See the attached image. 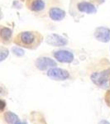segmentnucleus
I'll return each mask as SVG.
<instances>
[{
    "instance_id": "obj_12",
    "label": "nucleus",
    "mask_w": 110,
    "mask_h": 124,
    "mask_svg": "<svg viewBox=\"0 0 110 124\" xmlns=\"http://www.w3.org/2000/svg\"><path fill=\"white\" fill-rule=\"evenodd\" d=\"M0 34H1V38L3 41H8L11 39L13 32H12L11 29L8 28V27H2Z\"/></svg>"
},
{
    "instance_id": "obj_17",
    "label": "nucleus",
    "mask_w": 110,
    "mask_h": 124,
    "mask_svg": "<svg viewBox=\"0 0 110 124\" xmlns=\"http://www.w3.org/2000/svg\"><path fill=\"white\" fill-rule=\"evenodd\" d=\"M2 103H3V106H2V108H1V109H2V111H3V108H4V107H5V106H4V105H5V103H4V102H3V100H2Z\"/></svg>"
},
{
    "instance_id": "obj_8",
    "label": "nucleus",
    "mask_w": 110,
    "mask_h": 124,
    "mask_svg": "<svg viewBox=\"0 0 110 124\" xmlns=\"http://www.w3.org/2000/svg\"><path fill=\"white\" fill-rule=\"evenodd\" d=\"M78 9L82 13H85L88 14H93L97 12L94 5L90 3H87V2H82V3H78Z\"/></svg>"
},
{
    "instance_id": "obj_2",
    "label": "nucleus",
    "mask_w": 110,
    "mask_h": 124,
    "mask_svg": "<svg viewBox=\"0 0 110 124\" xmlns=\"http://www.w3.org/2000/svg\"><path fill=\"white\" fill-rule=\"evenodd\" d=\"M91 80L98 86H105L110 78V69L101 72H95L91 75Z\"/></svg>"
},
{
    "instance_id": "obj_14",
    "label": "nucleus",
    "mask_w": 110,
    "mask_h": 124,
    "mask_svg": "<svg viewBox=\"0 0 110 124\" xmlns=\"http://www.w3.org/2000/svg\"><path fill=\"white\" fill-rule=\"evenodd\" d=\"M8 51L7 49H2L0 52V61H4L5 58L8 57Z\"/></svg>"
},
{
    "instance_id": "obj_6",
    "label": "nucleus",
    "mask_w": 110,
    "mask_h": 124,
    "mask_svg": "<svg viewBox=\"0 0 110 124\" xmlns=\"http://www.w3.org/2000/svg\"><path fill=\"white\" fill-rule=\"evenodd\" d=\"M95 38L102 42H108L110 41V29L104 27H98L94 31Z\"/></svg>"
},
{
    "instance_id": "obj_9",
    "label": "nucleus",
    "mask_w": 110,
    "mask_h": 124,
    "mask_svg": "<svg viewBox=\"0 0 110 124\" xmlns=\"http://www.w3.org/2000/svg\"><path fill=\"white\" fill-rule=\"evenodd\" d=\"M49 16L54 21H61L65 18V13L62 9L58 8H52L49 11Z\"/></svg>"
},
{
    "instance_id": "obj_13",
    "label": "nucleus",
    "mask_w": 110,
    "mask_h": 124,
    "mask_svg": "<svg viewBox=\"0 0 110 124\" xmlns=\"http://www.w3.org/2000/svg\"><path fill=\"white\" fill-rule=\"evenodd\" d=\"M13 52L14 53V55H17V56H23V55H24V51L20 47H13Z\"/></svg>"
},
{
    "instance_id": "obj_10",
    "label": "nucleus",
    "mask_w": 110,
    "mask_h": 124,
    "mask_svg": "<svg viewBox=\"0 0 110 124\" xmlns=\"http://www.w3.org/2000/svg\"><path fill=\"white\" fill-rule=\"evenodd\" d=\"M4 118L6 123L8 124H23L22 122L20 121L19 117H17L15 113H12V112H6L4 114Z\"/></svg>"
},
{
    "instance_id": "obj_16",
    "label": "nucleus",
    "mask_w": 110,
    "mask_h": 124,
    "mask_svg": "<svg viewBox=\"0 0 110 124\" xmlns=\"http://www.w3.org/2000/svg\"><path fill=\"white\" fill-rule=\"evenodd\" d=\"M99 124H110L109 122H108L107 120H103V121L100 122V123Z\"/></svg>"
},
{
    "instance_id": "obj_15",
    "label": "nucleus",
    "mask_w": 110,
    "mask_h": 124,
    "mask_svg": "<svg viewBox=\"0 0 110 124\" xmlns=\"http://www.w3.org/2000/svg\"><path fill=\"white\" fill-rule=\"evenodd\" d=\"M104 99H105V103H107V105L110 108V90H109L105 93Z\"/></svg>"
},
{
    "instance_id": "obj_5",
    "label": "nucleus",
    "mask_w": 110,
    "mask_h": 124,
    "mask_svg": "<svg viewBox=\"0 0 110 124\" xmlns=\"http://www.w3.org/2000/svg\"><path fill=\"white\" fill-rule=\"evenodd\" d=\"M54 57L61 63H71L74 61V55L69 51L61 50L54 53Z\"/></svg>"
},
{
    "instance_id": "obj_7",
    "label": "nucleus",
    "mask_w": 110,
    "mask_h": 124,
    "mask_svg": "<svg viewBox=\"0 0 110 124\" xmlns=\"http://www.w3.org/2000/svg\"><path fill=\"white\" fill-rule=\"evenodd\" d=\"M47 44L51 46H65L68 43L67 40L57 34H51L47 37L46 40Z\"/></svg>"
},
{
    "instance_id": "obj_11",
    "label": "nucleus",
    "mask_w": 110,
    "mask_h": 124,
    "mask_svg": "<svg viewBox=\"0 0 110 124\" xmlns=\"http://www.w3.org/2000/svg\"><path fill=\"white\" fill-rule=\"evenodd\" d=\"M45 8V3L43 0H34L31 3V9L34 12H40Z\"/></svg>"
},
{
    "instance_id": "obj_3",
    "label": "nucleus",
    "mask_w": 110,
    "mask_h": 124,
    "mask_svg": "<svg viewBox=\"0 0 110 124\" xmlns=\"http://www.w3.org/2000/svg\"><path fill=\"white\" fill-rule=\"evenodd\" d=\"M47 75L54 80H65L70 77L69 72L60 68H51L47 71Z\"/></svg>"
},
{
    "instance_id": "obj_1",
    "label": "nucleus",
    "mask_w": 110,
    "mask_h": 124,
    "mask_svg": "<svg viewBox=\"0 0 110 124\" xmlns=\"http://www.w3.org/2000/svg\"><path fill=\"white\" fill-rule=\"evenodd\" d=\"M42 37L35 31H23L19 33L15 38V43L17 45L30 49L37 47L41 42Z\"/></svg>"
},
{
    "instance_id": "obj_4",
    "label": "nucleus",
    "mask_w": 110,
    "mask_h": 124,
    "mask_svg": "<svg viewBox=\"0 0 110 124\" xmlns=\"http://www.w3.org/2000/svg\"><path fill=\"white\" fill-rule=\"evenodd\" d=\"M36 66L40 70H45L48 68H53L56 66L55 61L49 57H40L36 61Z\"/></svg>"
}]
</instances>
